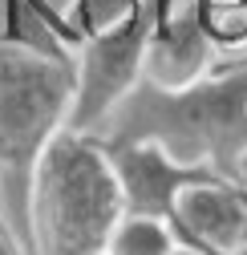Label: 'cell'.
I'll return each instance as SVG.
<instances>
[{
	"label": "cell",
	"mask_w": 247,
	"mask_h": 255,
	"mask_svg": "<svg viewBox=\"0 0 247 255\" xmlns=\"http://www.w3.org/2000/svg\"><path fill=\"white\" fill-rule=\"evenodd\" d=\"M102 255H110V251H102Z\"/></svg>",
	"instance_id": "obj_14"
},
{
	"label": "cell",
	"mask_w": 247,
	"mask_h": 255,
	"mask_svg": "<svg viewBox=\"0 0 247 255\" xmlns=\"http://www.w3.org/2000/svg\"><path fill=\"white\" fill-rule=\"evenodd\" d=\"M0 255H24V247L16 243V235L8 231V223L0 219Z\"/></svg>",
	"instance_id": "obj_11"
},
{
	"label": "cell",
	"mask_w": 247,
	"mask_h": 255,
	"mask_svg": "<svg viewBox=\"0 0 247 255\" xmlns=\"http://www.w3.org/2000/svg\"><path fill=\"white\" fill-rule=\"evenodd\" d=\"M199 20L219 53L235 57L247 49V0H199Z\"/></svg>",
	"instance_id": "obj_9"
},
{
	"label": "cell",
	"mask_w": 247,
	"mask_h": 255,
	"mask_svg": "<svg viewBox=\"0 0 247 255\" xmlns=\"http://www.w3.org/2000/svg\"><path fill=\"white\" fill-rule=\"evenodd\" d=\"M166 223L182 247H199L207 255H243L247 251V186L231 178L195 182L178 195Z\"/></svg>",
	"instance_id": "obj_6"
},
{
	"label": "cell",
	"mask_w": 247,
	"mask_h": 255,
	"mask_svg": "<svg viewBox=\"0 0 247 255\" xmlns=\"http://www.w3.org/2000/svg\"><path fill=\"white\" fill-rule=\"evenodd\" d=\"M146 37H150V0L118 28H106L73 49V106L65 130L98 134L106 126L118 102L142 81Z\"/></svg>",
	"instance_id": "obj_4"
},
{
	"label": "cell",
	"mask_w": 247,
	"mask_h": 255,
	"mask_svg": "<svg viewBox=\"0 0 247 255\" xmlns=\"http://www.w3.org/2000/svg\"><path fill=\"white\" fill-rule=\"evenodd\" d=\"M126 215L122 182L94 134L61 130L33 178L37 255H102Z\"/></svg>",
	"instance_id": "obj_3"
},
{
	"label": "cell",
	"mask_w": 247,
	"mask_h": 255,
	"mask_svg": "<svg viewBox=\"0 0 247 255\" xmlns=\"http://www.w3.org/2000/svg\"><path fill=\"white\" fill-rule=\"evenodd\" d=\"M178 239L170 231L166 219H154V215H134L126 211L122 223L110 235V255H174Z\"/></svg>",
	"instance_id": "obj_8"
},
{
	"label": "cell",
	"mask_w": 247,
	"mask_h": 255,
	"mask_svg": "<svg viewBox=\"0 0 247 255\" xmlns=\"http://www.w3.org/2000/svg\"><path fill=\"white\" fill-rule=\"evenodd\" d=\"M239 186H247V158H243V166H239Z\"/></svg>",
	"instance_id": "obj_13"
},
{
	"label": "cell",
	"mask_w": 247,
	"mask_h": 255,
	"mask_svg": "<svg viewBox=\"0 0 247 255\" xmlns=\"http://www.w3.org/2000/svg\"><path fill=\"white\" fill-rule=\"evenodd\" d=\"M94 138L102 146L158 142L178 162L211 166L215 174L239 182L247 158V57L219 61L187 89L138 81Z\"/></svg>",
	"instance_id": "obj_1"
},
{
	"label": "cell",
	"mask_w": 247,
	"mask_h": 255,
	"mask_svg": "<svg viewBox=\"0 0 247 255\" xmlns=\"http://www.w3.org/2000/svg\"><path fill=\"white\" fill-rule=\"evenodd\" d=\"M69 106L73 61L0 45V199H4V223L24 255H37L33 178L49 142L65 130Z\"/></svg>",
	"instance_id": "obj_2"
},
{
	"label": "cell",
	"mask_w": 247,
	"mask_h": 255,
	"mask_svg": "<svg viewBox=\"0 0 247 255\" xmlns=\"http://www.w3.org/2000/svg\"><path fill=\"white\" fill-rule=\"evenodd\" d=\"M146 0H73L69 8V33H73V49L89 37L106 33V28H118L122 20H130Z\"/></svg>",
	"instance_id": "obj_10"
},
{
	"label": "cell",
	"mask_w": 247,
	"mask_h": 255,
	"mask_svg": "<svg viewBox=\"0 0 247 255\" xmlns=\"http://www.w3.org/2000/svg\"><path fill=\"white\" fill-rule=\"evenodd\" d=\"M114 174L122 182V199L126 211L134 215H154V219H170L178 195L195 182L207 178H223L211 166H195V162H178L174 154H166L158 142H118L106 146Z\"/></svg>",
	"instance_id": "obj_7"
},
{
	"label": "cell",
	"mask_w": 247,
	"mask_h": 255,
	"mask_svg": "<svg viewBox=\"0 0 247 255\" xmlns=\"http://www.w3.org/2000/svg\"><path fill=\"white\" fill-rule=\"evenodd\" d=\"M243 255H247V251H243Z\"/></svg>",
	"instance_id": "obj_15"
},
{
	"label": "cell",
	"mask_w": 247,
	"mask_h": 255,
	"mask_svg": "<svg viewBox=\"0 0 247 255\" xmlns=\"http://www.w3.org/2000/svg\"><path fill=\"white\" fill-rule=\"evenodd\" d=\"M219 65V49L211 45L199 20V0H150V37L142 81L158 89H187Z\"/></svg>",
	"instance_id": "obj_5"
},
{
	"label": "cell",
	"mask_w": 247,
	"mask_h": 255,
	"mask_svg": "<svg viewBox=\"0 0 247 255\" xmlns=\"http://www.w3.org/2000/svg\"><path fill=\"white\" fill-rule=\"evenodd\" d=\"M174 255H207V251H199V247H182V243H178V247H174Z\"/></svg>",
	"instance_id": "obj_12"
}]
</instances>
